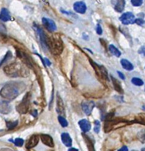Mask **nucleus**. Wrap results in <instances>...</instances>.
<instances>
[{
  "instance_id": "1",
  "label": "nucleus",
  "mask_w": 145,
  "mask_h": 151,
  "mask_svg": "<svg viewBox=\"0 0 145 151\" xmlns=\"http://www.w3.org/2000/svg\"><path fill=\"white\" fill-rule=\"evenodd\" d=\"M26 86L21 82H11L6 83L0 91L1 96L7 100H13L25 90Z\"/></svg>"
},
{
  "instance_id": "2",
  "label": "nucleus",
  "mask_w": 145,
  "mask_h": 151,
  "mask_svg": "<svg viewBox=\"0 0 145 151\" xmlns=\"http://www.w3.org/2000/svg\"><path fill=\"white\" fill-rule=\"evenodd\" d=\"M4 72L11 78H25L29 75L28 67L25 64L19 62H15L4 66Z\"/></svg>"
},
{
  "instance_id": "3",
  "label": "nucleus",
  "mask_w": 145,
  "mask_h": 151,
  "mask_svg": "<svg viewBox=\"0 0 145 151\" xmlns=\"http://www.w3.org/2000/svg\"><path fill=\"white\" fill-rule=\"evenodd\" d=\"M63 43L60 37L58 35L48 37V49L55 55L60 54L63 51Z\"/></svg>"
},
{
  "instance_id": "4",
  "label": "nucleus",
  "mask_w": 145,
  "mask_h": 151,
  "mask_svg": "<svg viewBox=\"0 0 145 151\" xmlns=\"http://www.w3.org/2000/svg\"><path fill=\"white\" fill-rule=\"evenodd\" d=\"M30 100L31 94L30 93H27L17 107V110L19 113L25 114L28 112L30 105Z\"/></svg>"
},
{
  "instance_id": "5",
  "label": "nucleus",
  "mask_w": 145,
  "mask_h": 151,
  "mask_svg": "<svg viewBox=\"0 0 145 151\" xmlns=\"http://www.w3.org/2000/svg\"><path fill=\"white\" fill-rule=\"evenodd\" d=\"M16 53H17V56L20 58L24 64H25L29 68H30L31 69H33L34 65L33 59H32L30 56L20 48L16 49Z\"/></svg>"
},
{
  "instance_id": "6",
  "label": "nucleus",
  "mask_w": 145,
  "mask_h": 151,
  "mask_svg": "<svg viewBox=\"0 0 145 151\" xmlns=\"http://www.w3.org/2000/svg\"><path fill=\"white\" fill-rule=\"evenodd\" d=\"M119 20L122 22L123 24L127 25L130 24H133L135 23V16L132 12H126L123 14L121 17L119 18Z\"/></svg>"
},
{
  "instance_id": "7",
  "label": "nucleus",
  "mask_w": 145,
  "mask_h": 151,
  "mask_svg": "<svg viewBox=\"0 0 145 151\" xmlns=\"http://www.w3.org/2000/svg\"><path fill=\"white\" fill-rule=\"evenodd\" d=\"M81 106H82V109L83 112L87 115H90L93 109L95 107V103L93 101H92V100H83L82 104H81Z\"/></svg>"
},
{
  "instance_id": "8",
  "label": "nucleus",
  "mask_w": 145,
  "mask_h": 151,
  "mask_svg": "<svg viewBox=\"0 0 145 151\" xmlns=\"http://www.w3.org/2000/svg\"><path fill=\"white\" fill-rule=\"evenodd\" d=\"M112 5L117 12H122L125 7V0H112Z\"/></svg>"
},
{
  "instance_id": "9",
  "label": "nucleus",
  "mask_w": 145,
  "mask_h": 151,
  "mask_svg": "<svg viewBox=\"0 0 145 151\" xmlns=\"http://www.w3.org/2000/svg\"><path fill=\"white\" fill-rule=\"evenodd\" d=\"M37 32L40 37V43L44 49H48V37L44 33L43 30L39 28H37Z\"/></svg>"
},
{
  "instance_id": "10",
  "label": "nucleus",
  "mask_w": 145,
  "mask_h": 151,
  "mask_svg": "<svg viewBox=\"0 0 145 151\" xmlns=\"http://www.w3.org/2000/svg\"><path fill=\"white\" fill-rule=\"evenodd\" d=\"M42 23L44 25V26L50 32H54L57 29V26H56L54 21L51 19L43 18Z\"/></svg>"
},
{
  "instance_id": "11",
  "label": "nucleus",
  "mask_w": 145,
  "mask_h": 151,
  "mask_svg": "<svg viewBox=\"0 0 145 151\" xmlns=\"http://www.w3.org/2000/svg\"><path fill=\"white\" fill-rule=\"evenodd\" d=\"M12 111L11 105L4 100H0V113L2 114H8Z\"/></svg>"
},
{
  "instance_id": "12",
  "label": "nucleus",
  "mask_w": 145,
  "mask_h": 151,
  "mask_svg": "<svg viewBox=\"0 0 145 151\" xmlns=\"http://www.w3.org/2000/svg\"><path fill=\"white\" fill-rule=\"evenodd\" d=\"M38 141H39V137L37 135H34L33 136H31L26 142V147L29 149L33 148L38 145Z\"/></svg>"
},
{
  "instance_id": "13",
  "label": "nucleus",
  "mask_w": 145,
  "mask_h": 151,
  "mask_svg": "<svg viewBox=\"0 0 145 151\" xmlns=\"http://www.w3.org/2000/svg\"><path fill=\"white\" fill-rule=\"evenodd\" d=\"M40 138H41L43 143L45 145L51 147H53L54 146L53 139L50 135H47V134H42L40 135Z\"/></svg>"
},
{
  "instance_id": "14",
  "label": "nucleus",
  "mask_w": 145,
  "mask_h": 151,
  "mask_svg": "<svg viewBox=\"0 0 145 151\" xmlns=\"http://www.w3.org/2000/svg\"><path fill=\"white\" fill-rule=\"evenodd\" d=\"M74 10L79 14H84L87 10V6L84 2L78 1L74 4Z\"/></svg>"
},
{
  "instance_id": "15",
  "label": "nucleus",
  "mask_w": 145,
  "mask_h": 151,
  "mask_svg": "<svg viewBox=\"0 0 145 151\" xmlns=\"http://www.w3.org/2000/svg\"><path fill=\"white\" fill-rule=\"evenodd\" d=\"M80 129L84 133H86L91 129V124L88 120L83 119L80 120L78 123Z\"/></svg>"
},
{
  "instance_id": "16",
  "label": "nucleus",
  "mask_w": 145,
  "mask_h": 151,
  "mask_svg": "<svg viewBox=\"0 0 145 151\" xmlns=\"http://www.w3.org/2000/svg\"><path fill=\"white\" fill-rule=\"evenodd\" d=\"M82 137L87 145L88 151H95L94 143H93V141L91 140V138L84 133H82Z\"/></svg>"
},
{
  "instance_id": "17",
  "label": "nucleus",
  "mask_w": 145,
  "mask_h": 151,
  "mask_svg": "<svg viewBox=\"0 0 145 151\" xmlns=\"http://www.w3.org/2000/svg\"><path fill=\"white\" fill-rule=\"evenodd\" d=\"M61 139L63 145L67 147L72 146V139L68 133H63L61 135Z\"/></svg>"
},
{
  "instance_id": "18",
  "label": "nucleus",
  "mask_w": 145,
  "mask_h": 151,
  "mask_svg": "<svg viewBox=\"0 0 145 151\" xmlns=\"http://www.w3.org/2000/svg\"><path fill=\"white\" fill-rule=\"evenodd\" d=\"M57 111L61 115H65V107L63 100L59 94L57 95Z\"/></svg>"
},
{
  "instance_id": "19",
  "label": "nucleus",
  "mask_w": 145,
  "mask_h": 151,
  "mask_svg": "<svg viewBox=\"0 0 145 151\" xmlns=\"http://www.w3.org/2000/svg\"><path fill=\"white\" fill-rule=\"evenodd\" d=\"M0 20L3 21H7L11 20L10 13L7 9L3 8L0 12Z\"/></svg>"
},
{
  "instance_id": "20",
  "label": "nucleus",
  "mask_w": 145,
  "mask_h": 151,
  "mask_svg": "<svg viewBox=\"0 0 145 151\" xmlns=\"http://www.w3.org/2000/svg\"><path fill=\"white\" fill-rule=\"evenodd\" d=\"M110 78L112 80L113 85H114L115 90L119 93H123V90L122 88V85H121L120 82L117 79L113 78L112 76H111Z\"/></svg>"
},
{
  "instance_id": "21",
  "label": "nucleus",
  "mask_w": 145,
  "mask_h": 151,
  "mask_svg": "<svg viewBox=\"0 0 145 151\" xmlns=\"http://www.w3.org/2000/svg\"><path fill=\"white\" fill-rule=\"evenodd\" d=\"M121 63L122 65L123 68L127 71H132L134 69L133 65L126 59H122L121 61Z\"/></svg>"
},
{
  "instance_id": "22",
  "label": "nucleus",
  "mask_w": 145,
  "mask_h": 151,
  "mask_svg": "<svg viewBox=\"0 0 145 151\" xmlns=\"http://www.w3.org/2000/svg\"><path fill=\"white\" fill-rule=\"evenodd\" d=\"M109 49L110 52L113 55L117 57H119L121 56V54H122V53H121V52L119 51V50L113 45H110L109 46Z\"/></svg>"
},
{
  "instance_id": "23",
  "label": "nucleus",
  "mask_w": 145,
  "mask_h": 151,
  "mask_svg": "<svg viewBox=\"0 0 145 151\" xmlns=\"http://www.w3.org/2000/svg\"><path fill=\"white\" fill-rule=\"evenodd\" d=\"M12 57V54L10 51H8L4 56V57L3 58L1 61H0V67H1L4 64V63L7 62V61H9L11 60Z\"/></svg>"
},
{
  "instance_id": "24",
  "label": "nucleus",
  "mask_w": 145,
  "mask_h": 151,
  "mask_svg": "<svg viewBox=\"0 0 145 151\" xmlns=\"http://www.w3.org/2000/svg\"><path fill=\"white\" fill-rule=\"evenodd\" d=\"M137 138L138 140L142 142V143H144L145 142V129H141L137 134Z\"/></svg>"
},
{
  "instance_id": "25",
  "label": "nucleus",
  "mask_w": 145,
  "mask_h": 151,
  "mask_svg": "<svg viewBox=\"0 0 145 151\" xmlns=\"http://www.w3.org/2000/svg\"><path fill=\"white\" fill-rule=\"evenodd\" d=\"M135 121L139 123L145 124V113H140L136 116Z\"/></svg>"
},
{
  "instance_id": "26",
  "label": "nucleus",
  "mask_w": 145,
  "mask_h": 151,
  "mask_svg": "<svg viewBox=\"0 0 145 151\" xmlns=\"http://www.w3.org/2000/svg\"><path fill=\"white\" fill-rule=\"evenodd\" d=\"M18 121H7L6 122V125L7 127L8 128V129L9 130H12L13 129H14L17 125H18Z\"/></svg>"
},
{
  "instance_id": "27",
  "label": "nucleus",
  "mask_w": 145,
  "mask_h": 151,
  "mask_svg": "<svg viewBox=\"0 0 145 151\" xmlns=\"http://www.w3.org/2000/svg\"><path fill=\"white\" fill-rule=\"evenodd\" d=\"M114 116H115V111L112 110L105 115V116H104V121H111L112 120H114Z\"/></svg>"
},
{
  "instance_id": "28",
  "label": "nucleus",
  "mask_w": 145,
  "mask_h": 151,
  "mask_svg": "<svg viewBox=\"0 0 145 151\" xmlns=\"http://www.w3.org/2000/svg\"><path fill=\"white\" fill-rule=\"evenodd\" d=\"M58 120L59 122L60 123V124L62 125L63 127H66L68 126V123L67 122V121L66 120V119L64 118V117L62 116H59L58 117Z\"/></svg>"
},
{
  "instance_id": "29",
  "label": "nucleus",
  "mask_w": 145,
  "mask_h": 151,
  "mask_svg": "<svg viewBox=\"0 0 145 151\" xmlns=\"http://www.w3.org/2000/svg\"><path fill=\"white\" fill-rule=\"evenodd\" d=\"M132 83H133L134 85H136V86H141L143 85V81L137 78H134L132 79Z\"/></svg>"
},
{
  "instance_id": "30",
  "label": "nucleus",
  "mask_w": 145,
  "mask_h": 151,
  "mask_svg": "<svg viewBox=\"0 0 145 151\" xmlns=\"http://www.w3.org/2000/svg\"><path fill=\"white\" fill-rule=\"evenodd\" d=\"M14 144L18 147H21L24 144V140L21 138H16L14 141Z\"/></svg>"
},
{
  "instance_id": "31",
  "label": "nucleus",
  "mask_w": 145,
  "mask_h": 151,
  "mask_svg": "<svg viewBox=\"0 0 145 151\" xmlns=\"http://www.w3.org/2000/svg\"><path fill=\"white\" fill-rule=\"evenodd\" d=\"M100 126H101L100 122L98 120H96L95 121V127H94V131L95 133H99L100 130Z\"/></svg>"
},
{
  "instance_id": "32",
  "label": "nucleus",
  "mask_w": 145,
  "mask_h": 151,
  "mask_svg": "<svg viewBox=\"0 0 145 151\" xmlns=\"http://www.w3.org/2000/svg\"><path fill=\"white\" fill-rule=\"evenodd\" d=\"M143 0H131V3L134 6H140L143 4Z\"/></svg>"
},
{
  "instance_id": "33",
  "label": "nucleus",
  "mask_w": 145,
  "mask_h": 151,
  "mask_svg": "<svg viewBox=\"0 0 145 151\" xmlns=\"http://www.w3.org/2000/svg\"><path fill=\"white\" fill-rule=\"evenodd\" d=\"M6 32H7V29L6 26H4V24H3L1 22H0V32H2L5 34Z\"/></svg>"
},
{
  "instance_id": "34",
  "label": "nucleus",
  "mask_w": 145,
  "mask_h": 151,
  "mask_svg": "<svg viewBox=\"0 0 145 151\" xmlns=\"http://www.w3.org/2000/svg\"><path fill=\"white\" fill-rule=\"evenodd\" d=\"M7 37L4 33L0 32V41H6Z\"/></svg>"
},
{
  "instance_id": "35",
  "label": "nucleus",
  "mask_w": 145,
  "mask_h": 151,
  "mask_svg": "<svg viewBox=\"0 0 145 151\" xmlns=\"http://www.w3.org/2000/svg\"><path fill=\"white\" fill-rule=\"evenodd\" d=\"M96 32H97V33L99 35H101L102 33V28L101 27V26L100 24L97 25V27H96Z\"/></svg>"
},
{
  "instance_id": "36",
  "label": "nucleus",
  "mask_w": 145,
  "mask_h": 151,
  "mask_svg": "<svg viewBox=\"0 0 145 151\" xmlns=\"http://www.w3.org/2000/svg\"><path fill=\"white\" fill-rule=\"evenodd\" d=\"M139 53L140 54H142L145 56V46H142L139 51Z\"/></svg>"
},
{
  "instance_id": "37",
  "label": "nucleus",
  "mask_w": 145,
  "mask_h": 151,
  "mask_svg": "<svg viewBox=\"0 0 145 151\" xmlns=\"http://www.w3.org/2000/svg\"><path fill=\"white\" fill-rule=\"evenodd\" d=\"M135 23L139 24V25H141L144 23V21H143V20L141 19H136L135 20Z\"/></svg>"
},
{
  "instance_id": "38",
  "label": "nucleus",
  "mask_w": 145,
  "mask_h": 151,
  "mask_svg": "<svg viewBox=\"0 0 145 151\" xmlns=\"http://www.w3.org/2000/svg\"><path fill=\"white\" fill-rule=\"evenodd\" d=\"M118 75H119V78L122 79H125V77H124V74L122 73H121V72H119V71H118Z\"/></svg>"
},
{
  "instance_id": "39",
  "label": "nucleus",
  "mask_w": 145,
  "mask_h": 151,
  "mask_svg": "<svg viewBox=\"0 0 145 151\" xmlns=\"http://www.w3.org/2000/svg\"><path fill=\"white\" fill-rule=\"evenodd\" d=\"M118 151H128V149L126 146H123L120 149H119Z\"/></svg>"
},
{
  "instance_id": "40",
  "label": "nucleus",
  "mask_w": 145,
  "mask_h": 151,
  "mask_svg": "<svg viewBox=\"0 0 145 151\" xmlns=\"http://www.w3.org/2000/svg\"><path fill=\"white\" fill-rule=\"evenodd\" d=\"M31 115H33V116H34V117H36L37 116V111L36 110H33V112H32L31 113Z\"/></svg>"
},
{
  "instance_id": "41",
  "label": "nucleus",
  "mask_w": 145,
  "mask_h": 151,
  "mask_svg": "<svg viewBox=\"0 0 145 151\" xmlns=\"http://www.w3.org/2000/svg\"><path fill=\"white\" fill-rule=\"evenodd\" d=\"M45 62H46V65H47L48 66H50V65H51V63H50V62L49 60L47 59V58H45Z\"/></svg>"
},
{
  "instance_id": "42",
  "label": "nucleus",
  "mask_w": 145,
  "mask_h": 151,
  "mask_svg": "<svg viewBox=\"0 0 145 151\" xmlns=\"http://www.w3.org/2000/svg\"><path fill=\"white\" fill-rule=\"evenodd\" d=\"M68 151H79V150H78V149H76V148L71 147V148H70V149L68 150Z\"/></svg>"
},
{
  "instance_id": "43",
  "label": "nucleus",
  "mask_w": 145,
  "mask_h": 151,
  "mask_svg": "<svg viewBox=\"0 0 145 151\" xmlns=\"http://www.w3.org/2000/svg\"><path fill=\"white\" fill-rule=\"evenodd\" d=\"M1 151H13V150H11V149H7V148H6V149H2L1 150Z\"/></svg>"
},
{
  "instance_id": "44",
  "label": "nucleus",
  "mask_w": 145,
  "mask_h": 151,
  "mask_svg": "<svg viewBox=\"0 0 145 151\" xmlns=\"http://www.w3.org/2000/svg\"><path fill=\"white\" fill-rule=\"evenodd\" d=\"M141 151H145V148H142Z\"/></svg>"
},
{
  "instance_id": "45",
  "label": "nucleus",
  "mask_w": 145,
  "mask_h": 151,
  "mask_svg": "<svg viewBox=\"0 0 145 151\" xmlns=\"http://www.w3.org/2000/svg\"><path fill=\"white\" fill-rule=\"evenodd\" d=\"M132 151H138V150H132Z\"/></svg>"
}]
</instances>
